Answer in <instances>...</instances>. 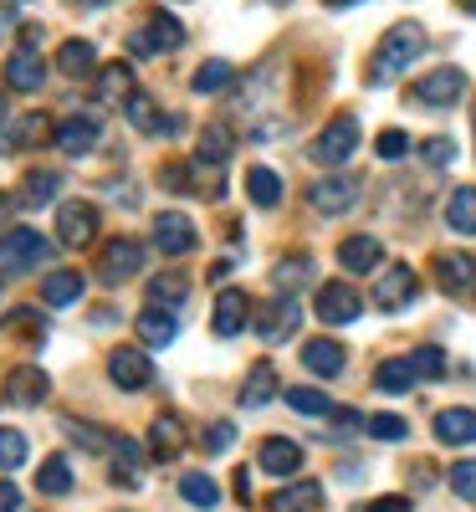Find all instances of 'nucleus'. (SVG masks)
<instances>
[{
    "label": "nucleus",
    "mask_w": 476,
    "mask_h": 512,
    "mask_svg": "<svg viewBox=\"0 0 476 512\" xmlns=\"http://www.w3.org/2000/svg\"><path fill=\"white\" fill-rule=\"evenodd\" d=\"M420 52H425V26H415V21H395V26L379 36V47H374L364 77H369V82H395L400 72H410V67L420 62Z\"/></svg>",
    "instance_id": "obj_1"
},
{
    "label": "nucleus",
    "mask_w": 476,
    "mask_h": 512,
    "mask_svg": "<svg viewBox=\"0 0 476 512\" xmlns=\"http://www.w3.org/2000/svg\"><path fill=\"white\" fill-rule=\"evenodd\" d=\"M415 297H420V277H415L410 262H389L379 272V282H374V308L379 313H405Z\"/></svg>",
    "instance_id": "obj_2"
},
{
    "label": "nucleus",
    "mask_w": 476,
    "mask_h": 512,
    "mask_svg": "<svg viewBox=\"0 0 476 512\" xmlns=\"http://www.w3.org/2000/svg\"><path fill=\"white\" fill-rule=\"evenodd\" d=\"M410 98H415L420 108H456V103L466 98V72H461V67H436V72H425L415 88H410Z\"/></svg>",
    "instance_id": "obj_3"
},
{
    "label": "nucleus",
    "mask_w": 476,
    "mask_h": 512,
    "mask_svg": "<svg viewBox=\"0 0 476 512\" xmlns=\"http://www.w3.org/2000/svg\"><path fill=\"white\" fill-rule=\"evenodd\" d=\"M180 41H185V26L169 16V11H154L149 26L128 31V52H134V57H159V52H175Z\"/></svg>",
    "instance_id": "obj_4"
},
{
    "label": "nucleus",
    "mask_w": 476,
    "mask_h": 512,
    "mask_svg": "<svg viewBox=\"0 0 476 512\" xmlns=\"http://www.w3.org/2000/svg\"><path fill=\"white\" fill-rule=\"evenodd\" d=\"M297 323H302V303H297L292 292L267 297V303L256 308V333H262L267 344H287V338L297 333Z\"/></svg>",
    "instance_id": "obj_5"
},
{
    "label": "nucleus",
    "mask_w": 476,
    "mask_h": 512,
    "mask_svg": "<svg viewBox=\"0 0 476 512\" xmlns=\"http://www.w3.org/2000/svg\"><path fill=\"white\" fill-rule=\"evenodd\" d=\"M41 256H52V241L41 236V231L16 226V231L0 236V267H6V272H31Z\"/></svg>",
    "instance_id": "obj_6"
},
{
    "label": "nucleus",
    "mask_w": 476,
    "mask_h": 512,
    "mask_svg": "<svg viewBox=\"0 0 476 512\" xmlns=\"http://www.w3.org/2000/svg\"><path fill=\"white\" fill-rule=\"evenodd\" d=\"M354 149H359V118L354 113H338L323 134L313 139V159L318 164H343Z\"/></svg>",
    "instance_id": "obj_7"
},
{
    "label": "nucleus",
    "mask_w": 476,
    "mask_h": 512,
    "mask_svg": "<svg viewBox=\"0 0 476 512\" xmlns=\"http://www.w3.org/2000/svg\"><path fill=\"white\" fill-rule=\"evenodd\" d=\"M139 272H144V241L118 236V241H108V246H103L98 277H103L108 287H118V282H128V277H139Z\"/></svg>",
    "instance_id": "obj_8"
},
{
    "label": "nucleus",
    "mask_w": 476,
    "mask_h": 512,
    "mask_svg": "<svg viewBox=\"0 0 476 512\" xmlns=\"http://www.w3.org/2000/svg\"><path fill=\"white\" fill-rule=\"evenodd\" d=\"M359 200V180L354 175H323L308 185V205H313V216H343Z\"/></svg>",
    "instance_id": "obj_9"
},
{
    "label": "nucleus",
    "mask_w": 476,
    "mask_h": 512,
    "mask_svg": "<svg viewBox=\"0 0 476 512\" xmlns=\"http://www.w3.org/2000/svg\"><path fill=\"white\" fill-rule=\"evenodd\" d=\"M57 241L72 246V251L93 246V241H98V210H93L88 200H67V205L57 210Z\"/></svg>",
    "instance_id": "obj_10"
},
{
    "label": "nucleus",
    "mask_w": 476,
    "mask_h": 512,
    "mask_svg": "<svg viewBox=\"0 0 476 512\" xmlns=\"http://www.w3.org/2000/svg\"><path fill=\"white\" fill-rule=\"evenodd\" d=\"M98 139H103V123H98L93 113H72V118H62V123H57V134H52V144H57L67 159L93 154Z\"/></svg>",
    "instance_id": "obj_11"
},
{
    "label": "nucleus",
    "mask_w": 476,
    "mask_h": 512,
    "mask_svg": "<svg viewBox=\"0 0 476 512\" xmlns=\"http://www.w3.org/2000/svg\"><path fill=\"white\" fill-rule=\"evenodd\" d=\"M359 313H364V297H359L349 282H328V287H318V318H323L328 328L354 323Z\"/></svg>",
    "instance_id": "obj_12"
},
{
    "label": "nucleus",
    "mask_w": 476,
    "mask_h": 512,
    "mask_svg": "<svg viewBox=\"0 0 476 512\" xmlns=\"http://www.w3.org/2000/svg\"><path fill=\"white\" fill-rule=\"evenodd\" d=\"M200 241V231L190 226V216H180V210H164V216H154V246L164 256H190Z\"/></svg>",
    "instance_id": "obj_13"
},
{
    "label": "nucleus",
    "mask_w": 476,
    "mask_h": 512,
    "mask_svg": "<svg viewBox=\"0 0 476 512\" xmlns=\"http://www.w3.org/2000/svg\"><path fill=\"white\" fill-rule=\"evenodd\" d=\"M246 323H251V297H246V292H236V287H226L221 297H215V313H210L215 338H241V333H246Z\"/></svg>",
    "instance_id": "obj_14"
},
{
    "label": "nucleus",
    "mask_w": 476,
    "mask_h": 512,
    "mask_svg": "<svg viewBox=\"0 0 476 512\" xmlns=\"http://www.w3.org/2000/svg\"><path fill=\"white\" fill-rule=\"evenodd\" d=\"M108 379L118 384V390H144V384L154 379V364H149V354L144 349H113L108 354Z\"/></svg>",
    "instance_id": "obj_15"
},
{
    "label": "nucleus",
    "mask_w": 476,
    "mask_h": 512,
    "mask_svg": "<svg viewBox=\"0 0 476 512\" xmlns=\"http://www.w3.org/2000/svg\"><path fill=\"white\" fill-rule=\"evenodd\" d=\"M430 272H436V287L451 292V297L476 292V256H466V251H441Z\"/></svg>",
    "instance_id": "obj_16"
},
{
    "label": "nucleus",
    "mask_w": 476,
    "mask_h": 512,
    "mask_svg": "<svg viewBox=\"0 0 476 512\" xmlns=\"http://www.w3.org/2000/svg\"><path fill=\"white\" fill-rule=\"evenodd\" d=\"M123 118L139 128V134H154V139H169V128H175L180 118H169V113H159V103L149 98V93H128L123 98Z\"/></svg>",
    "instance_id": "obj_17"
},
{
    "label": "nucleus",
    "mask_w": 476,
    "mask_h": 512,
    "mask_svg": "<svg viewBox=\"0 0 476 512\" xmlns=\"http://www.w3.org/2000/svg\"><path fill=\"white\" fill-rule=\"evenodd\" d=\"M6 82L16 93H41V82H47V62H41L36 47H16L6 57Z\"/></svg>",
    "instance_id": "obj_18"
},
{
    "label": "nucleus",
    "mask_w": 476,
    "mask_h": 512,
    "mask_svg": "<svg viewBox=\"0 0 476 512\" xmlns=\"http://www.w3.org/2000/svg\"><path fill=\"white\" fill-rule=\"evenodd\" d=\"M47 395H52V379L41 374L36 364H21V369H11V379H6V400H11V405L31 410V405H41Z\"/></svg>",
    "instance_id": "obj_19"
},
{
    "label": "nucleus",
    "mask_w": 476,
    "mask_h": 512,
    "mask_svg": "<svg viewBox=\"0 0 476 512\" xmlns=\"http://www.w3.org/2000/svg\"><path fill=\"white\" fill-rule=\"evenodd\" d=\"M134 333L144 338L149 349H169V344L180 338V318H175V308H154V303H149V308L139 313Z\"/></svg>",
    "instance_id": "obj_20"
},
{
    "label": "nucleus",
    "mask_w": 476,
    "mask_h": 512,
    "mask_svg": "<svg viewBox=\"0 0 476 512\" xmlns=\"http://www.w3.org/2000/svg\"><path fill=\"white\" fill-rule=\"evenodd\" d=\"M185 451V420L180 415H154L149 425V456L154 461H175Z\"/></svg>",
    "instance_id": "obj_21"
},
{
    "label": "nucleus",
    "mask_w": 476,
    "mask_h": 512,
    "mask_svg": "<svg viewBox=\"0 0 476 512\" xmlns=\"http://www.w3.org/2000/svg\"><path fill=\"white\" fill-rule=\"evenodd\" d=\"M256 466H262V472H272V477H292L297 466H302V446L287 441V436H267L262 451H256Z\"/></svg>",
    "instance_id": "obj_22"
},
{
    "label": "nucleus",
    "mask_w": 476,
    "mask_h": 512,
    "mask_svg": "<svg viewBox=\"0 0 476 512\" xmlns=\"http://www.w3.org/2000/svg\"><path fill=\"white\" fill-rule=\"evenodd\" d=\"M302 364H308L313 374H323V379H333V374H343L349 354H343L338 338H308V344H302Z\"/></svg>",
    "instance_id": "obj_23"
},
{
    "label": "nucleus",
    "mask_w": 476,
    "mask_h": 512,
    "mask_svg": "<svg viewBox=\"0 0 476 512\" xmlns=\"http://www.w3.org/2000/svg\"><path fill=\"white\" fill-rule=\"evenodd\" d=\"M236 154V134L226 123H210L205 134H200V144H195V164L200 169H215V164H226Z\"/></svg>",
    "instance_id": "obj_24"
},
{
    "label": "nucleus",
    "mask_w": 476,
    "mask_h": 512,
    "mask_svg": "<svg viewBox=\"0 0 476 512\" xmlns=\"http://www.w3.org/2000/svg\"><path fill=\"white\" fill-rule=\"evenodd\" d=\"M57 72L62 77H72V82H82V77H93L98 72V52H93V41H62V52H57Z\"/></svg>",
    "instance_id": "obj_25"
},
{
    "label": "nucleus",
    "mask_w": 476,
    "mask_h": 512,
    "mask_svg": "<svg viewBox=\"0 0 476 512\" xmlns=\"http://www.w3.org/2000/svg\"><path fill=\"white\" fill-rule=\"evenodd\" d=\"M379 256H384V246L374 236H349V241L338 246V267L343 272H374Z\"/></svg>",
    "instance_id": "obj_26"
},
{
    "label": "nucleus",
    "mask_w": 476,
    "mask_h": 512,
    "mask_svg": "<svg viewBox=\"0 0 476 512\" xmlns=\"http://www.w3.org/2000/svg\"><path fill=\"white\" fill-rule=\"evenodd\" d=\"M436 441H446V446H471L476 441V410H441L436 415Z\"/></svg>",
    "instance_id": "obj_27"
},
{
    "label": "nucleus",
    "mask_w": 476,
    "mask_h": 512,
    "mask_svg": "<svg viewBox=\"0 0 476 512\" xmlns=\"http://www.w3.org/2000/svg\"><path fill=\"white\" fill-rule=\"evenodd\" d=\"M272 395H277V369H272V364H256V369L246 374V384H241L236 400H241V410H262Z\"/></svg>",
    "instance_id": "obj_28"
},
{
    "label": "nucleus",
    "mask_w": 476,
    "mask_h": 512,
    "mask_svg": "<svg viewBox=\"0 0 476 512\" xmlns=\"http://www.w3.org/2000/svg\"><path fill=\"white\" fill-rule=\"evenodd\" d=\"M82 292H88V282H82V272H67V267L47 272V282H41V297H47L52 308H72Z\"/></svg>",
    "instance_id": "obj_29"
},
{
    "label": "nucleus",
    "mask_w": 476,
    "mask_h": 512,
    "mask_svg": "<svg viewBox=\"0 0 476 512\" xmlns=\"http://www.w3.org/2000/svg\"><path fill=\"white\" fill-rule=\"evenodd\" d=\"M446 226H451L456 236H476V185L451 190V200H446Z\"/></svg>",
    "instance_id": "obj_30"
},
{
    "label": "nucleus",
    "mask_w": 476,
    "mask_h": 512,
    "mask_svg": "<svg viewBox=\"0 0 476 512\" xmlns=\"http://www.w3.org/2000/svg\"><path fill=\"white\" fill-rule=\"evenodd\" d=\"M57 190H62L57 169H31V175L21 180V190H16V205H47V200H57Z\"/></svg>",
    "instance_id": "obj_31"
},
{
    "label": "nucleus",
    "mask_w": 476,
    "mask_h": 512,
    "mask_svg": "<svg viewBox=\"0 0 476 512\" xmlns=\"http://www.w3.org/2000/svg\"><path fill=\"white\" fill-rule=\"evenodd\" d=\"M318 497H323V487H318V482H297V487L272 492L267 512H313V507H318Z\"/></svg>",
    "instance_id": "obj_32"
},
{
    "label": "nucleus",
    "mask_w": 476,
    "mask_h": 512,
    "mask_svg": "<svg viewBox=\"0 0 476 512\" xmlns=\"http://www.w3.org/2000/svg\"><path fill=\"white\" fill-rule=\"evenodd\" d=\"M246 195H251V205L272 210V205L282 200V180H277V169H267V164L246 169Z\"/></svg>",
    "instance_id": "obj_33"
},
{
    "label": "nucleus",
    "mask_w": 476,
    "mask_h": 512,
    "mask_svg": "<svg viewBox=\"0 0 476 512\" xmlns=\"http://www.w3.org/2000/svg\"><path fill=\"white\" fill-rule=\"evenodd\" d=\"M420 374H415V364L410 359H384L379 369H374V384L384 395H410V384H415Z\"/></svg>",
    "instance_id": "obj_34"
},
{
    "label": "nucleus",
    "mask_w": 476,
    "mask_h": 512,
    "mask_svg": "<svg viewBox=\"0 0 476 512\" xmlns=\"http://www.w3.org/2000/svg\"><path fill=\"white\" fill-rule=\"evenodd\" d=\"M47 134H57L52 118H47V113H26V118H16V123H11V134L0 139V144H6V149H26V144L47 139Z\"/></svg>",
    "instance_id": "obj_35"
},
{
    "label": "nucleus",
    "mask_w": 476,
    "mask_h": 512,
    "mask_svg": "<svg viewBox=\"0 0 476 512\" xmlns=\"http://www.w3.org/2000/svg\"><path fill=\"white\" fill-rule=\"evenodd\" d=\"M231 82H236V67H231L226 57H210V62L195 72V93H200V98H215V93H226Z\"/></svg>",
    "instance_id": "obj_36"
},
{
    "label": "nucleus",
    "mask_w": 476,
    "mask_h": 512,
    "mask_svg": "<svg viewBox=\"0 0 476 512\" xmlns=\"http://www.w3.org/2000/svg\"><path fill=\"white\" fill-rule=\"evenodd\" d=\"M36 492H47V497H67V492H72V466H67V456H47V461H41Z\"/></svg>",
    "instance_id": "obj_37"
},
{
    "label": "nucleus",
    "mask_w": 476,
    "mask_h": 512,
    "mask_svg": "<svg viewBox=\"0 0 476 512\" xmlns=\"http://www.w3.org/2000/svg\"><path fill=\"white\" fill-rule=\"evenodd\" d=\"M185 292H190V277H185V272H164V277L149 282V303H154V308H180Z\"/></svg>",
    "instance_id": "obj_38"
},
{
    "label": "nucleus",
    "mask_w": 476,
    "mask_h": 512,
    "mask_svg": "<svg viewBox=\"0 0 476 512\" xmlns=\"http://www.w3.org/2000/svg\"><path fill=\"white\" fill-rule=\"evenodd\" d=\"M180 497H185L190 507L210 512L215 502H221V487H215V477H205V472H185V477H180Z\"/></svg>",
    "instance_id": "obj_39"
},
{
    "label": "nucleus",
    "mask_w": 476,
    "mask_h": 512,
    "mask_svg": "<svg viewBox=\"0 0 476 512\" xmlns=\"http://www.w3.org/2000/svg\"><path fill=\"white\" fill-rule=\"evenodd\" d=\"M128 93H134V67H128V62H108V67L98 72V98L118 103V98H128Z\"/></svg>",
    "instance_id": "obj_40"
},
{
    "label": "nucleus",
    "mask_w": 476,
    "mask_h": 512,
    "mask_svg": "<svg viewBox=\"0 0 476 512\" xmlns=\"http://www.w3.org/2000/svg\"><path fill=\"white\" fill-rule=\"evenodd\" d=\"M272 282H277L282 292H292V287H302V282H313V262H308V256H287V262L272 267Z\"/></svg>",
    "instance_id": "obj_41"
},
{
    "label": "nucleus",
    "mask_w": 476,
    "mask_h": 512,
    "mask_svg": "<svg viewBox=\"0 0 476 512\" xmlns=\"http://www.w3.org/2000/svg\"><path fill=\"white\" fill-rule=\"evenodd\" d=\"M67 436H72V441H82L88 451H108V456H113V451H118V441H123V436H108V431H98V425H77V420H67Z\"/></svg>",
    "instance_id": "obj_42"
},
{
    "label": "nucleus",
    "mask_w": 476,
    "mask_h": 512,
    "mask_svg": "<svg viewBox=\"0 0 476 512\" xmlns=\"http://www.w3.org/2000/svg\"><path fill=\"white\" fill-rule=\"evenodd\" d=\"M113 456H118V466H113V482H123V487H139V446L123 436Z\"/></svg>",
    "instance_id": "obj_43"
},
{
    "label": "nucleus",
    "mask_w": 476,
    "mask_h": 512,
    "mask_svg": "<svg viewBox=\"0 0 476 512\" xmlns=\"http://www.w3.org/2000/svg\"><path fill=\"white\" fill-rule=\"evenodd\" d=\"M31 446L21 431H0V472H16V466H26Z\"/></svg>",
    "instance_id": "obj_44"
},
{
    "label": "nucleus",
    "mask_w": 476,
    "mask_h": 512,
    "mask_svg": "<svg viewBox=\"0 0 476 512\" xmlns=\"http://www.w3.org/2000/svg\"><path fill=\"white\" fill-rule=\"evenodd\" d=\"M364 431H369L374 441H405V436H410V425H405L400 415H389V410H384V415H369V420H364Z\"/></svg>",
    "instance_id": "obj_45"
},
{
    "label": "nucleus",
    "mask_w": 476,
    "mask_h": 512,
    "mask_svg": "<svg viewBox=\"0 0 476 512\" xmlns=\"http://www.w3.org/2000/svg\"><path fill=\"white\" fill-rule=\"evenodd\" d=\"M231 441H236V425L231 420H210L205 436H200V451L205 456H221V451H231Z\"/></svg>",
    "instance_id": "obj_46"
},
{
    "label": "nucleus",
    "mask_w": 476,
    "mask_h": 512,
    "mask_svg": "<svg viewBox=\"0 0 476 512\" xmlns=\"http://www.w3.org/2000/svg\"><path fill=\"white\" fill-rule=\"evenodd\" d=\"M410 364H415L420 379H441V374H446V354H441V344H420V349L410 354Z\"/></svg>",
    "instance_id": "obj_47"
},
{
    "label": "nucleus",
    "mask_w": 476,
    "mask_h": 512,
    "mask_svg": "<svg viewBox=\"0 0 476 512\" xmlns=\"http://www.w3.org/2000/svg\"><path fill=\"white\" fill-rule=\"evenodd\" d=\"M287 405H292L297 415H328V410H333V400H328L323 390H287Z\"/></svg>",
    "instance_id": "obj_48"
},
{
    "label": "nucleus",
    "mask_w": 476,
    "mask_h": 512,
    "mask_svg": "<svg viewBox=\"0 0 476 512\" xmlns=\"http://www.w3.org/2000/svg\"><path fill=\"white\" fill-rule=\"evenodd\" d=\"M451 492H456L461 502H476V456L451 466Z\"/></svg>",
    "instance_id": "obj_49"
},
{
    "label": "nucleus",
    "mask_w": 476,
    "mask_h": 512,
    "mask_svg": "<svg viewBox=\"0 0 476 512\" xmlns=\"http://www.w3.org/2000/svg\"><path fill=\"white\" fill-rule=\"evenodd\" d=\"M374 149H379V159H384V164H395V159H405V154H410V139L400 134V128H384Z\"/></svg>",
    "instance_id": "obj_50"
},
{
    "label": "nucleus",
    "mask_w": 476,
    "mask_h": 512,
    "mask_svg": "<svg viewBox=\"0 0 476 512\" xmlns=\"http://www.w3.org/2000/svg\"><path fill=\"white\" fill-rule=\"evenodd\" d=\"M420 159H425L430 169H446V164L456 159V144H451V139H425V144H420Z\"/></svg>",
    "instance_id": "obj_51"
},
{
    "label": "nucleus",
    "mask_w": 476,
    "mask_h": 512,
    "mask_svg": "<svg viewBox=\"0 0 476 512\" xmlns=\"http://www.w3.org/2000/svg\"><path fill=\"white\" fill-rule=\"evenodd\" d=\"M359 512H410V497H374V502H364Z\"/></svg>",
    "instance_id": "obj_52"
},
{
    "label": "nucleus",
    "mask_w": 476,
    "mask_h": 512,
    "mask_svg": "<svg viewBox=\"0 0 476 512\" xmlns=\"http://www.w3.org/2000/svg\"><path fill=\"white\" fill-rule=\"evenodd\" d=\"M21 507V492H16V482H6L0 477V512H16Z\"/></svg>",
    "instance_id": "obj_53"
},
{
    "label": "nucleus",
    "mask_w": 476,
    "mask_h": 512,
    "mask_svg": "<svg viewBox=\"0 0 476 512\" xmlns=\"http://www.w3.org/2000/svg\"><path fill=\"white\" fill-rule=\"evenodd\" d=\"M236 497H241V502H251V472H246V466L236 472Z\"/></svg>",
    "instance_id": "obj_54"
},
{
    "label": "nucleus",
    "mask_w": 476,
    "mask_h": 512,
    "mask_svg": "<svg viewBox=\"0 0 476 512\" xmlns=\"http://www.w3.org/2000/svg\"><path fill=\"white\" fill-rule=\"evenodd\" d=\"M16 26V6H0V31H11Z\"/></svg>",
    "instance_id": "obj_55"
},
{
    "label": "nucleus",
    "mask_w": 476,
    "mask_h": 512,
    "mask_svg": "<svg viewBox=\"0 0 476 512\" xmlns=\"http://www.w3.org/2000/svg\"><path fill=\"white\" fill-rule=\"evenodd\" d=\"M11 210H16V200H11V195H0V226L11 221Z\"/></svg>",
    "instance_id": "obj_56"
},
{
    "label": "nucleus",
    "mask_w": 476,
    "mask_h": 512,
    "mask_svg": "<svg viewBox=\"0 0 476 512\" xmlns=\"http://www.w3.org/2000/svg\"><path fill=\"white\" fill-rule=\"evenodd\" d=\"M456 6H461L466 16H476V0H456Z\"/></svg>",
    "instance_id": "obj_57"
},
{
    "label": "nucleus",
    "mask_w": 476,
    "mask_h": 512,
    "mask_svg": "<svg viewBox=\"0 0 476 512\" xmlns=\"http://www.w3.org/2000/svg\"><path fill=\"white\" fill-rule=\"evenodd\" d=\"M328 6H359V0H328Z\"/></svg>",
    "instance_id": "obj_58"
},
{
    "label": "nucleus",
    "mask_w": 476,
    "mask_h": 512,
    "mask_svg": "<svg viewBox=\"0 0 476 512\" xmlns=\"http://www.w3.org/2000/svg\"><path fill=\"white\" fill-rule=\"evenodd\" d=\"M0 123H6V93H0Z\"/></svg>",
    "instance_id": "obj_59"
},
{
    "label": "nucleus",
    "mask_w": 476,
    "mask_h": 512,
    "mask_svg": "<svg viewBox=\"0 0 476 512\" xmlns=\"http://www.w3.org/2000/svg\"><path fill=\"white\" fill-rule=\"evenodd\" d=\"M267 6H292V0H267Z\"/></svg>",
    "instance_id": "obj_60"
}]
</instances>
